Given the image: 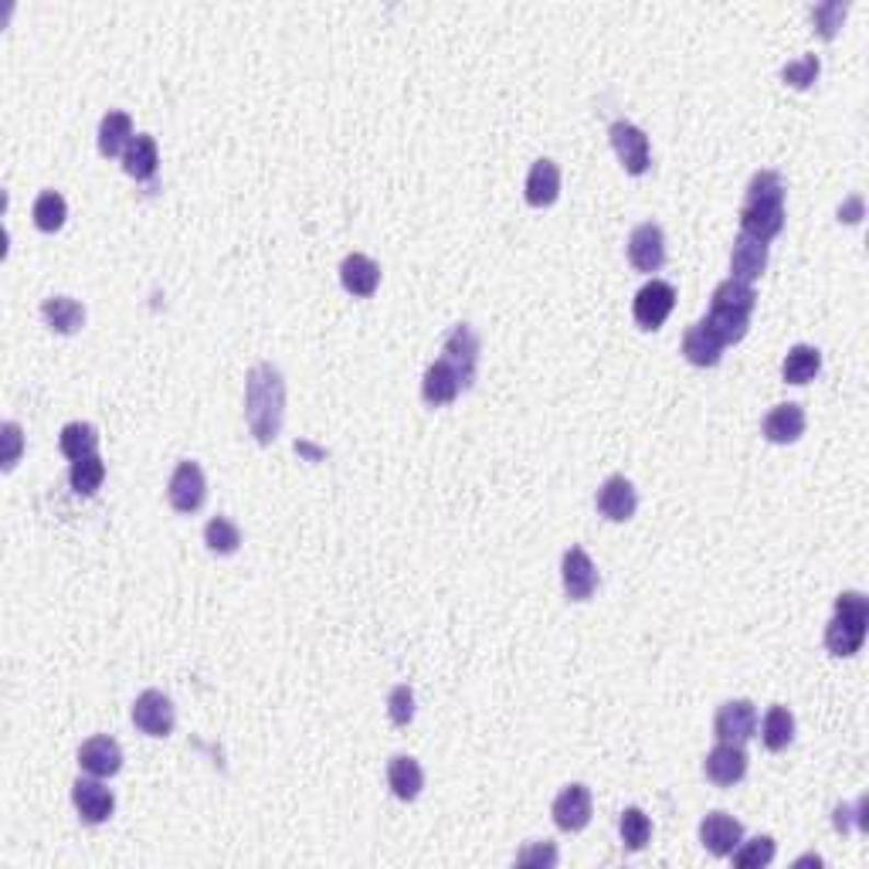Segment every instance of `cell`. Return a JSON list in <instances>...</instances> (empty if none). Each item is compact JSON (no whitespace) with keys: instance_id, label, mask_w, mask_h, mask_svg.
I'll list each match as a JSON object with an SVG mask.
<instances>
[{"instance_id":"cell-1","label":"cell","mask_w":869,"mask_h":869,"mask_svg":"<svg viewBox=\"0 0 869 869\" xmlns=\"http://www.w3.org/2000/svg\"><path fill=\"white\" fill-rule=\"evenodd\" d=\"M286 419V380L279 367L255 364L245 377V422L259 445H272Z\"/></svg>"},{"instance_id":"cell-2","label":"cell","mask_w":869,"mask_h":869,"mask_svg":"<svg viewBox=\"0 0 869 869\" xmlns=\"http://www.w3.org/2000/svg\"><path fill=\"white\" fill-rule=\"evenodd\" d=\"M785 181L778 170H757L747 181L741 207V235L768 245L785 228Z\"/></svg>"},{"instance_id":"cell-3","label":"cell","mask_w":869,"mask_h":869,"mask_svg":"<svg viewBox=\"0 0 869 869\" xmlns=\"http://www.w3.org/2000/svg\"><path fill=\"white\" fill-rule=\"evenodd\" d=\"M869 629V598L862 591H843L825 625V649L836 659H849L862 649Z\"/></svg>"},{"instance_id":"cell-4","label":"cell","mask_w":869,"mask_h":869,"mask_svg":"<svg viewBox=\"0 0 869 869\" xmlns=\"http://www.w3.org/2000/svg\"><path fill=\"white\" fill-rule=\"evenodd\" d=\"M754 309H757L754 289L737 283V279H727V283H720L713 289L707 323L723 336V343H741L747 336V330H751Z\"/></svg>"},{"instance_id":"cell-5","label":"cell","mask_w":869,"mask_h":869,"mask_svg":"<svg viewBox=\"0 0 869 869\" xmlns=\"http://www.w3.org/2000/svg\"><path fill=\"white\" fill-rule=\"evenodd\" d=\"M608 140H611V150L621 160L625 173H632V178H642V173H649V167H652V147H649L645 129H639L629 119H615L608 126Z\"/></svg>"},{"instance_id":"cell-6","label":"cell","mask_w":869,"mask_h":869,"mask_svg":"<svg viewBox=\"0 0 869 869\" xmlns=\"http://www.w3.org/2000/svg\"><path fill=\"white\" fill-rule=\"evenodd\" d=\"M136 730H144L147 737H170L173 723H178V710H173V700L160 689H144L140 697L133 700L129 710Z\"/></svg>"},{"instance_id":"cell-7","label":"cell","mask_w":869,"mask_h":869,"mask_svg":"<svg viewBox=\"0 0 869 869\" xmlns=\"http://www.w3.org/2000/svg\"><path fill=\"white\" fill-rule=\"evenodd\" d=\"M204 500H207L204 469L194 459L178 462V469L170 472V482H167V503L178 513H197Z\"/></svg>"},{"instance_id":"cell-8","label":"cell","mask_w":869,"mask_h":869,"mask_svg":"<svg viewBox=\"0 0 869 869\" xmlns=\"http://www.w3.org/2000/svg\"><path fill=\"white\" fill-rule=\"evenodd\" d=\"M442 361L451 364V370L459 374L462 388L476 385V370H479V336L469 323L451 327L445 343H442Z\"/></svg>"},{"instance_id":"cell-9","label":"cell","mask_w":869,"mask_h":869,"mask_svg":"<svg viewBox=\"0 0 869 869\" xmlns=\"http://www.w3.org/2000/svg\"><path fill=\"white\" fill-rule=\"evenodd\" d=\"M676 309V289L663 279H649L632 302V317L642 330H659Z\"/></svg>"},{"instance_id":"cell-10","label":"cell","mask_w":869,"mask_h":869,"mask_svg":"<svg viewBox=\"0 0 869 869\" xmlns=\"http://www.w3.org/2000/svg\"><path fill=\"white\" fill-rule=\"evenodd\" d=\"M713 734L723 744H747L757 734V707L751 700H727L713 717Z\"/></svg>"},{"instance_id":"cell-11","label":"cell","mask_w":869,"mask_h":869,"mask_svg":"<svg viewBox=\"0 0 869 869\" xmlns=\"http://www.w3.org/2000/svg\"><path fill=\"white\" fill-rule=\"evenodd\" d=\"M72 805L85 825H102V822H110L116 812V794L102 785V778L89 775V778H79L72 785Z\"/></svg>"},{"instance_id":"cell-12","label":"cell","mask_w":869,"mask_h":869,"mask_svg":"<svg viewBox=\"0 0 869 869\" xmlns=\"http://www.w3.org/2000/svg\"><path fill=\"white\" fill-rule=\"evenodd\" d=\"M629 262L636 272H659L666 265V235L663 228H659L655 221H642L632 228L629 235Z\"/></svg>"},{"instance_id":"cell-13","label":"cell","mask_w":869,"mask_h":869,"mask_svg":"<svg viewBox=\"0 0 869 869\" xmlns=\"http://www.w3.org/2000/svg\"><path fill=\"white\" fill-rule=\"evenodd\" d=\"M561 581L571 602H587L598 591V568L584 547H568L561 558Z\"/></svg>"},{"instance_id":"cell-14","label":"cell","mask_w":869,"mask_h":869,"mask_svg":"<svg viewBox=\"0 0 869 869\" xmlns=\"http://www.w3.org/2000/svg\"><path fill=\"white\" fill-rule=\"evenodd\" d=\"M595 506L605 519H611V524H625V519H632L636 510H639V493H636V485L632 479H625V476H608L602 482V490L595 496Z\"/></svg>"},{"instance_id":"cell-15","label":"cell","mask_w":869,"mask_h":869,"mask_svg":"<svg viewBox=\"0 0 869 869\" xmlns=\"http://www.w3.org/2000/svg\"><path fill=\"white\" fill-rule=\"evenodd\" d=\"M704 775L717 788H734L737 781H744V775H747V754H744V747L741 744H723V741H717V747L704 757Z\"/></svg>"},{"instance_id":"cell-16","label":"cell","mask_w":869,"mask_h":869,"mask_svg":"<svg viewBox=\"0 0 869 869\" xmlns=\"http://www.w3.org/2000/svg\"><path fill=\"white\" fill-rule=\"evenodd\" d=\"M591 809H595V805H591V788L574 781L558 798H553L550 815H553V825H558L561 832H581L591 822Z\"/></svg>"},{"instance_id":"cell-17","label":"cell","mask_w":869,"mask_h":869,"mask_svg":"<svg viewBox=\"0 0 869 869\" xmlns=\"http://www.w3.org/2000/svg\"><path fill=\"white\" fill-rule=\"evenodd\" d=\"M723 351H727L723 336L707 320H697V323L686 327V333H683V357L693 367H717L723 361Z\"/></svg>"},{"instance_id":"cell-18","label":"cell","mask_w":869,"mask_h":869,"mask_svg":"<svg viewBox=\"0 0 869 869\" xmlns=\"http://www.w3.org/2000/svg\"><path fill=\"white\" fill-rule=\"evenodd\" d=\"M805 408L802 404H794V401H785V404H775L768 414H764V422H761V435L768 438L771 445H791L805 435Z\"/></svg>"},{"instance_id":"cell-19","label":"cell","mask_w":869,"mask_h":869,"mask_svg":"<svg viewBox=\"0 0 869 869\" xmlns=\"http://www.w3.org/2000/svg\"><path fill=\"white\" fill-rule=\"evenodd\" d=\"M744 839V825L734 819V815H727V812H710L704 822H700V843L710 856L717 859H727L730 853H734Z\"/></svg>"},{"instance_id":"cell-20","label":"cell","mask_w":869,"mask_h":869,"mask_svg":"<svg viewBox=\"0 0 869 869\" xmlns=\"http://www.w3.org/2000/svg\"><path fill=\"white\" fill-rule=\"evenodd\" d=\"M79 768L92 778H113L123 771V747L119 741L99 734V737H89L82 747H79Z\"/></svg>"},{"instance_id":"cell-21","label":"cell","mask_w":869,"mask_h":869,"mask_svg":"<svg viewBox=\"0 0 869 869\" xmlns=\"http://www.w3.org/2000/svg\"><path fill=\"white\" fill-rule=\"evenodd\" d=\"M764 268H768V245L757 238L737 235L734 249H730V279H737L744 286H754Z\"/></svg>"},{"instance_id":"cell-22","label":"cell","mask_w":869,"mask_h":869,"mask_svg":"<svg viewBox=\"0 0 869 869\" xmlns=\"http://www.w3.org/2000/svg\"><path fill=\"white\" fill-rule=\"evenodd\" d=\"M524 197L530 207H550L561 197V167L550 157L534 160V167L527 173V184H524Z\"/></svg>"},{"instance_id":"cell-23","label":"cell","mask_w":869,"mask_h":869,"mask_svg":"<svg viewBox=\"0 0 869 869\" xmlns=\"http://www.w3.org/2000/svg\"><path fill=\"white\" fill-rule=\"evenodd\" d=\"M462 391H466V388H462V380H459L456 370H451L448 361L438 357L435 364H428V370H425V377H422V401H425L428 408L451 404Z\"/></svg>"},{"instance_id":"cell-24","label":"cell","mask_w":869,"mask_h":869,"mask_svg":"<svg viewBox=\"0 0 869 869\" xmlns=\"http://www.w3.org/2000/svg\"><path fill=\"white\" fill-rule=\"evenodd\" d=\"M340 283H343V289L351 293V296L367 299L380 286V265L370 255H364V252L346 255L343 265H340Z\"/></svg>"},{"instance_id":"cell-25","label":"cell","mask_w":869,"mask_h":869,"mask_svg":"<svg viewBox=\"0 0 869 869\" xmlns=\"http://www.w3.org/2000/svg\"><path fill=\"white\" fill-rule=\"evenodd\" d=\"M123 170L129 173L133 181H153L157 178V170H160V150H157V140L150 133H136L126 153H123Z\"/></svg>"},{"instance_id":"cell-26","label":"cell","mask_w":869,"mask_h":869,"mask_svg":"<svg viewBox=\"0 0 869 869\" xmlns=\"http://www.w3.org/2000/svg\"><path fill=\"white\" fill-rule=\"evenodd\" d=\"M388 785L395 791L398 802H414V798L422 794L425 788V771H422V764L414 761L411 754H395L388 761Z\"/></svg>"},{"instance_id":"cell-27","label":"cell","mask_w":869,"mask_h":869,"mask_svg":"<svg viewBox=\"0 0 869 869\" xmlns=\"http://www.w3.org/2000/svg\"><path fill=\"white\" fill-rule=\"evenodd\" d=\"M822 370V351L812 343H794L791 351L785 354L781 361V377H785V385H794V388H802L809 385V380H815Z\"/></svg>"},{"instance_id":"cell-28","label":"cell","mask_w":869,"mask_h":869,"mask_svg":"<svg viewBox=\"0 0 869 869\" xmlns=\"http://www.w3.org/2000/svg\"><path fill=\"white\" fill-rule=\"evenodd\" d=\"M42 317L45 323L61 333V336H72L85 327V306L76 302V299H68V296H52L42 302Z\"/></svg>"},{"instance_id":"cell-29","label":"cell","mask_w":869,"mask_h":869,"mask_svg":"<svg viewBox=\"0 0 869 869\" xmlns=\"http://www.w3.org/2000/svg\"><path fill=\"white\" fill-rule=\"evenodd\" d=\"M133 119L123 110H110L99 123V153L102 157H123L133 140Z\"/></svg>"},{"instance_id":"cell-30","label":"cell","mask_w":869,"mask_h":869,"mask_svg":"<svg viewBox=\"0 0 869 869\" xmlns=\"http://www.w3.org/2000/svg\"><path fill=\"white\" fill-rule=\"evenodd\" d=\"M58 448H61V456L72 462L89 459L99 451V428L89 422H68L58 435Z\"/></svg>"},{"instance_id":"cell-31","label":"cell","mask_w":869,"mask_h":869,"mask_svg":"<svg viewBox=\"0 0 869 869\" xmlns=\"http://www.w3.org/2000/svg\"><path fill=\"white\" fill-rule=\"evenodd\" d=\"M761 741H764V747L768 751H785V747H791V741H794V717H791V710L788 707H771L768 713H764V720H761Z\"/></svg>"},{"instance_id":"cell-32","label":"cell","mask_w":869,"mask_h":869,"mask_svg":"<svg viewBox=\"0 0 869 869\" xmlns=\"http://www.w3.org/2000/svg\"><path fill=\"white\" fill-rule=\"evenodd\" d=\"M31 218H34V228L45 231V235H55L61 231L65 218H68V204L58 191H42L34 197V207H31Z\"/></svg>"},{"instance_id":"cell-33","label":"cell","mask_w":869,"mask_h":869,"mask_svg":"<svg viewBox=\"0 0 869 869\" xmlns=\"http://www.w3.org/2000/svg\"><path fill=\"white\" fill-rule=\"evenodd\" d=\"M618 832H621V846L625 849H629V853H642L649 846V839H652V819L642 809L629 805V809L618 815Z\"/></svg>"},{"instance_id":"cell-34","label":"cell","mask_w":869,"mask_h":869,"mask_svg":"<svg viewBox=\"0 0 869 869\" xmlns=\"http://www.w3.org/2000/svg\"><path fill=\"white\" fill-rule=\"evenodd\" d=\"M204 544L211 553L228 558V553H238V547H241V530H238L235 519L215 516V519H207V527H204Z\"/></svg>"},{"instance_id":"cell-35","label":"cell","mask_w":869,"mask_h":869,"mask_svg":"<svg viewBox=\"0 0 869 869\" xmlns=\"http://www.w3.org/2000/svg\"><path fill=\"white\" fill-rule=\"evenodd\" d=\"M102 479H106V462L99 456H89V459H79L68 469V485L79 493V496H95L102 490Z\"/></svg>"},{"instance_id":"cell-36","label":"cell","mask_w":869,"mask_h":869,"mask_svg":"<svg viewBox=\"0 0 869 869\" xmlns=\"http://www.w3.org/2000/svg\"><path fill=\"white\" fill-rule=\"evenodd\" d=\"M775 853H778V846L771 836H754V839H741V846L727 859H734V866H741V869H761V866L775 862Z\"/></svg>"},{"instance_id":"cell-37","label":"cell","mask_w":869,"mask_h":869,"mask_svg":"<svg viewBox=\"0 0 869 869\" xmlns=\"http://www.w3.org/2000/svg\"><path fill=\"white\" fill-rule=\"evenodd\" d=\"M846 14H849V4H846V0H825V4L812 8V24H815V31H819V38H825V42L836 38L839 27H843V21H846Z\"/></svg>"},{"instance_id":"cell-38","label":"cell","mask_w":869,"mask_h":869,"mask_svg":"<svg viewBox=\"0 0 869 869\" xmlns=\"http://www.w3.org/2000/svg\"><path fill=\"white\" fill-rule=\"evenodd\" d=\"M819 72H822L819 55H802L798 61H788V65L781 68V79H785V85H791V89H812V85L819 82Z\"/></svg>"},{"instance_id":"cell-39","label":"cell","mask_w":869,"mask_h":869,"mask_svg":"<svg viewBox=\"0 0 869 869\" xmlns=\"http://www.w3.org/2000/svg\"><path fill=\"white\" fill-rule=\"evenodd\" d=\"M388 717L395 727H408L414 720V689L408 683L395 686L391 697H388Z\"/></svg>"},{"instance_id":"cell-40","label":"cell","mask_w":869,"mask_h":869,"mask_svg":"<svg viewBox=\"0 0 869 869\" xmlns=\"http://www.w3.org/2000/svg\"><path fill=\"white\" fill-rule=\"evenodd\" d=\"M516 866H558V849H553L550 843H530L527 849H519L516 853Z\"/></svg>"},{"instance_id":"cell-41","label":"cell","mask_w":869,"mask_h":869,"mask_svg":"<svg viewBox=\"0 0 869 869\" xmlns=\"http://www.w3.org/2000/svg\"><path fill=\"white\" fill-rule=\"evenodd\" d=\"M24 451V435H21V425L18 422H4V469L11 472L21 459Z\"/></svg>"},{"instance_id":"cell-42","label":"cell","mask_w":869,"mask_h":869,"mask_svg":"<svg viewBox=\"0 0 869 869\" xmlns=\"http://www.w3.org/2000/svg\"><path fill=\"white\" fill-rule=\"evenodd\" d=\"M862 218V197L859 194H853L843 207H839V221H846V225H856Z\"/></svg>"},{"instance_id":"cell-43","label":"cell","mask_w":869,"mask_h":869,"mask_svg":"<svg viewBox=\"0 0 869 869\" xmlns=\"http://www.w3.org/2000/svg\"><path fill=\"white\" fill-rule=\"evenodd\" d=\"M812 862H815V866H822V859H819V856H802V859H798V866H812Z\"/></svg>"}]
</instances>
